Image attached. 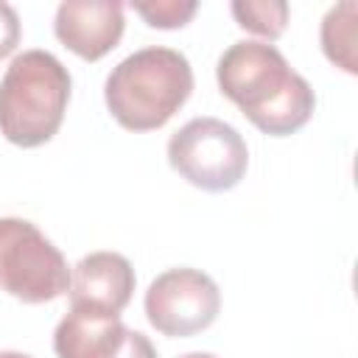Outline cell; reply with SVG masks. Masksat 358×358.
Listing matches in <instances>:
<instances>
[{"mask_svg":"<svg viewBox=\"0 0 358 358\" xmlns=\"http://www.w3.org/2000/svg\"><path fill=\"white\" fill-rule=\"evenodd\" d=\"M215 78L221 92L271 137L299 131L316 106L310 84L268 42L243 39L229 45L218 59Z\"/></svg>","mask_w":358,"mask_h":358,"instance_id":"obj_1","label":"cell"},{"mask_svg":"<svg viewBox=\"0 0 358 358\" xmlns=\"http://www.w3.org/2000/svg\"><path fill=\"white\" fill-rule=\"evenodd\" d=\"M193 92L190 62L173 48H143L112 67L103 84L106 109L129 131L165 126Z\"/></svg>","mask_w":358,"mask_h":358,"instance_id":"obj_2","label":"cell"},{"mask_svg":"<svg viewBox=\"0 0 358 358\" xmlns=\"http://www.w3.org/2000/svg\"><path fill=\"white\" fill-rule=\"evenodd\" d=\"M70 73L48 50H22L0 78V134L20 145H45L62 126Z\"/></svg>","mask_w":358,"mask_h":358,"instance_id":"obj_3","label":"cell"},{"mask_svg":"<svg viewBox=\"0 0 358 358\" xmlns=\"http://www.w3.org/2000/svg\"><path fill=\"white\" fill-rule=\"evenodd\" d=\"M171 168L207 193L232 190L249 165L246 140L218 117H193L168 140Z\"/></svg>","mask_w":358,"mask_h":358,"instance_id":"obj_4","label":"cell"},{"mask_svg":"<svg viewBox=\"0 0 358 358\" xmlns=\"http://www.w3.org/2000/svg\"><path fill=\"white\" fill-rule=\"evenodd\" d=\"M0 288L20 302H50L70 288L64 255L25 218H0Z\"/></svg>","mask_w":358,"mask_h":358,"instance_id":"obj_5","label":"cell"},{"mask_svg":"<svg viewBox=\"0 0 358 358\" xmlns=\"http://www.w3.org/2000/svg\"><path fill=\"white\" fill-rule=\"evenodd\" d=\"M221 310L215 280L199 268H168L145 291V316L151 327L171 338H187L207 330Z\"/></svg>","mask_w":358,"mask_h":358,"instance_id":"obj_6","label":"cell"},{"mask_svg":"<svg viewBox=\"0 0 358 358\" xmlns=\"http://www.w3.org/2000/svg\"><path fill=\"white\" fill-rule=\"evenodd\" d=\"M70 310L120 319L134 294V268L117 252H92L70 271Z\"/></svg>","mask_w":358,"mask_h":358,"instance_id":"obj_7","label":"cell"},{"mask_svg":"<svg viewBox=\"0 0 358 358\" xmlns=\"http://www.w3.org/2000/svg\"><path fill=\"white\" fill-rule=\"evenodd\" d=\"M123 25V6L112 0H64L53 20L59 42L87 62L106 56L120 42Z\"/></svg>","mask_w":358,"mask_h":358,"instance_id":"obj_8","label":"cell"},{"mask_svg":"<svg viewBox=\"0 0 358 358\" xmlns=\"http://www.w3.org/2000/svg\"><path fill=\"white\" fill-rule=\"evenodd\" d=\"M126 330L129 327L120 319L70 310L53 333V350L56 358H115Z\"/></svg>","mask_w":358,"mask_h":358,"instance_id":"obj_9","label":"cell"},{"mask_svg":"<svg viewBox=\"0 0 358 358\" xmlns=\"http://www.w3.org/2000/svg\"><path fill=\"white\" fill-rule=\"evenodd\" d=\"M355 11L352 0L333 6L322 20V50L324 56L347 73H358L355 64Z\"/></svg>","mask_w":358,"mask_h":358,"instance_id":"obj_10","label":"cell"},{"mask_svg":"<svg viewBox=\"0 0 358 358\" xmlns=\"http://www.w3.org/2000/svg\"><path fill=\"white\" fill-rule=\"evenodd\" d=\"M229 11L241 28H246L257 36H266V39H277L288 25V3L285 0H235L229 6Z\"/></svg>","mask_w":358,"mask_h":358,"instance_id":"obj_11","label":"cell"},{"mask_svg":"<svg viewBox=\"0 0 358 358\" xmlns=\"http://www.w3.org/2000/svg\"><path fill=\"white\" fill-rule=\"evenodd\" d=\"M131 8L151 28H182L199 11L196 0H154V3H131Z\"/></svg>","mask_w":358,"mask_h":358,"instance_id":"obj_12","label":"cell"},{"mask_svg":"<svg viewBox=\"0 0 358 358\" xmlns=\"http://www.w3.org/2000/svg\"><path fill=\"white\" fill-rule=\"evenodd\" d=\"M20 42V17L14 6L0 0V59H6Z\"/></svg>","mask_w":358,"mask_h":358,"instance_id":"obj_13","label":"cell"},{"mask_svg":"<svg viewBox=\"0 0 358 358\" xmlns=\"http://www.w3.org/2000/svg\"><path fill=\"white\" fill-rule=\"evenodd\" d=\"M115 358H157V350L148 341V336H143L140 330H126L123 347Z\"/></svg>","mask_w":358,"mask_h":358,"instance_id":"obj_14","label":"cell"},{"mask_svg":"<svg viewBox=\"0 0 358 358\" xmlns=\"http://www.w3.org/2000/svg\"><path fill=\"white\" fill-rule=\"evenodd\" d=\"M0 358H31V355H25V352H14V350H6V352H0Z\"/></svg>","mask_w":358,"mask_h":358,"instance_id":"obj_15","label":"cell"},{"mask_svg":"<svg viewBox=\"0 0 358 358\" xmlns=\"http://www.w3.org/2000/svg\"><path fill=\"white\" fill-rule=\"evenodd\" d=\"M179 358H215L213 352H187V355H179Z\"/></svg>","mask_w":358,"mask_h":358,"instance_id":"obj_16","label":"cell"}]
</instances>
